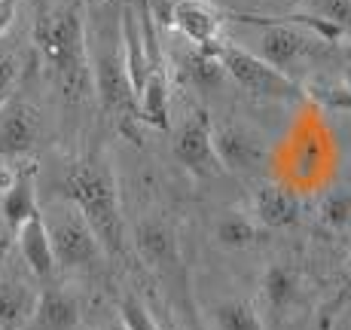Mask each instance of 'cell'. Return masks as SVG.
Segmentation results:
<instances>
[{
    "instance_id": "cell-22",
    "label": "cell",
    "mask_w": 351,
    "mask_h": 330,
    "mask_svg": "<svg viewBox=\"0 0 351 330\" xmlns=\"http://www.w3.org/2000/svg\"><path fill=\"white\" fill-rule=\"evenodd\" d=\"M211 318L217 330H263V315L247 300H220L211 309Z\"/></svg>"
},
{
    "instance_id": "cell-6",
    "label": "cell",
    "mask_w": 351,
    "mask_h": 330,
    "mask_svg": "<svg viewBox=\"0 0 351 330\" xmlns=\"http://www.w3.org/2000/svg\"><path fill=\"white\" fill-rule=\"evenodd\" d=\"M217 58L226 71V80L239 83L245 92H251L256 98H272V101H296L302 95L300 86L281 71H275L272 64H266L260 56H254L245 46H235L223 40L217 46Z\"/></svg>"
},
{
    "instance_id": "cell-32",
    "label": "cell",
    "mask_w": 351,
    "mask_h": 330,
    "mask_svg": "<svg viewBox=\"0 0 351 330\" xmlns=\"http://www.w3.org/2000/svg\"><path fill=\"white\" fill-rule=\"evenodd\" d=\"M348 52H351V49H348Z\"/></svg>"
},
{
    "instance_id": "cell-18",
    "label": "cell",
    "mask_w": 351,
    "mask_h": 330,
    "mask_svg": "<svg viewBox=\"0 0 351 330\" xmlns=\"http://www.w3.org/2000/svg\"><path fill=\"white\" fill-rule=\"evenodd\" d=\"M138 123H147L153 129H168V113H171V83L168 73L159 67H153L147 73L144 86L138 89Z\"/></svg>"
},
{
    "instance_id": "cell-3",
    "label": "cell",
    "mask_w": 351,
    "mask_h": 330,
    "mask_svg": "<svg viewBox=\"0 0 351 330\" xmlns=\"http://www.w3.org/2000/svg\"><path fill=\"white\" fill-rule=\"evenodd\" d=\"M64 196L77 205V211L92 226L98 245L104 254H123L125 245V220L123 205H119L117 178L101 159H86V163L71 165L64 178Z\"/></svg>"
},
{
    "instance_id": "cell-14",
    "label": "cell",
    "mask_w": 351,
    "mask_h": 330,
    "mask_svg": "<svg viewBox=\"0 0 351 330\" xmlns=\"http://www.w3.org/2000/svg\"><path fill=\"white\" fill-rule=\"evenodd\" d=\"M16 245H19V257H22L25 269L34 275L37 281H49L56 275V254H52V241L46 233L43 214H34L22 226L16 230Z\"/></svg>"
},
{
    "instance_id": "cell-8",
    "label": "cell",
    "mask_w": 351,
    "mask_h": 330,
    "mask_svg": "<svg viewBox=\"0 0 351 330\" xmlns=\"http://www.w3.org/2000/svg\"><path fill=\"white\" fill-rule=\"evenodd\" d=\"M211 144L220 168H229V172L239 174L260 172L263 159H266L260 134L241 123H229V119L226 123H211Z\"/></svg>"
},
{
    "instance_id": "cell-27",
    "label": "cell",
    "mask_w": 351,
    "mask_h": 330,
    "mask_svg": "<svg viewBox=\"0 0 351 330\" xmlns=\"http://www.w3.org/2000/svg\"><path fill=\"white\" fill-rule=\"evenodd\" d=\"M10 251H12V241L6 239V235H0V266L10 260Z\"/></svg>"
},
{
    "instance_id": "cell-20",
    "label": "cell",
    "mask_w": 351,
    "mask_h": 330,
    "mask_svg": "<svg viewBox=\"0 0 351 330\" xmlns=\"http://www.w3.org/2000/svg\"><path fill=\"white\" fill-rule=\"evenodd\" d=\"M260 239V224L254 220V214L245 211H223L214 220V241L229 251H245V248L256 245Z\"/></svg>"
},
{
    "instance_id": "cell-21",
    "label": "cell",
    "mask_w": 351,
    "mask_h": 330,
    "mask_svg": "<svg viewBox=\"0 0 351 330\" xmlns=\"http://www.w3.org/2000/svg\"><path fill=\"white\" fill-rule=\"evenodd\" d=\"M184 80L195 89H217L226 80V71L220 64L217 52H205L190 46V52L184 56Z\"/></svg>"
},
{
    "instance_id": "cell-23",
    "label": "cell",
    "mask_w": 351,
    "mask_h": 330,
    "mask_svg": "<svg viewBox=\"0 0 351 330\" xmlns=\"http://www.w3.org/2000/svg\"><path fill=\"white\" fill-rule=\"evenodd\" d=\"M318 220L327 230H346L351 224V190L336 187L318 202Z\"/></svg>"
},
{
    "instance_id": "cell-5",
    "label": "cell",
    "mask_w": 351,
    "mask_h": 330,
    "mask_svg": "<svg viewBox=\"0 0 351 330\" xmlns=\"http://www.w3.org/2000/svg\"><path fill=\"white\" fill-rule=\"evenodd\" d=\"M40 214H43V224H46V233H49L58 269H86L104 254L95 233H92V226L86 224V217L77 211L73 202L62 199L56 205H49L46 211L40 208Z\"/></svg>"
},
{
    "instance_id": "cell-1",
    "label": "cell",
    "mask_w": 351,
    "mask_h": 330,
    "mask_svg": "<svg viewBox=\"0 0 351 330\" xmlns=\"http://www.w3.org/2000/svg\"><path fill=\"white\" fill-rule=\"evenodd\" d=\"M34 46L64 101L80 104L95 92L86 49V10L80 0L40 6L34 19Z\"/></svg>"
},
{
    "instance_id": "cell-4",
    "label": "cell",
    "mask_w": 351,
    "mask_h": 330,
    "mask_svg": "<svg viewBox=\"0 0 351 330\" xmlns=\"http://www.w3.org/2000/svg\"><path fill=\"white\" fill-rule=\"evenodd\" d=\"M239 22L254 25L256 31V52L266 64H272L275 71H281L290 77L293 67L308 62L312 56H318L324 37H318L312 28H306L302 22L290 19V22H278V19H254V16H235Z\"/></svg>"
},
{
    "instance_id": "cell-28",
    "label": "cell",
    "mask_w": 351,
    "mask_h": 330,
    "mask_svg": "<svg viewBox=\"0 0 351 330\" xmlns=\"http://www.w3.org/2000/svg\"><path fill=\"white\" fill-rule=\"evenodd\" d=\"M98 330H125L123 321H107V325H101Z\"/></svg>"
},
{
    "instance_id": "cell-11",
    "label": "cell",
    "mask_w": 351,
    "mask_h": 330,
    "mask_svg": "<svg viewBox=\"0 0 351 330\" xmlns=\"http://www.w3.org/2000/svg\"><path fill=\"white\" fill-rule=\"evenodd\" d=\"M40 138V113L25 101L0 107V156H22Z\"/></svg>"
},
{
    "instance_id": "cell-9",
    "label": "cell",
    "mask_w": 351,
    "mask_h": 330,
    "mask_svg": "<svg viewBox=\"0 0 351 330\" xmlns=\"http://www.w3.org/2000/svg\"><path fill=\"white\" fill-rule=\"evenodd\" d=\"M223 12L211 0H174L171 25L186 37L195 49L214 52L223 43Z\"/></svg>"
},
{
    "instance_id": "cell-12",
    "label": "cell",
    "mask_w": 351,
    "mask_h": 330,
    "mask_svg": "<svg viewBox=\"0 0 351 330\" xmlns=\"http://www.w3.org/2000/svg\"><path fill=\"white\" fill-rule=\"evenodd\" d=\"M254 220L263 230H287L300 220V196L285 184L263 180L254 190Z\"/></svg>"
},
{
    "instance_id": "cell-30",
    "label": "cell",
    "mask_w": 351,
    "mask_h": 330,
    "mask_svg": "<svg viewBox=\"0 0 351 330\" xmlns=\"http://www.w3.org/2000/svg\"><path fill=\"white\" fill-rule=\"evenodd\" d=\"M159 327H162V330H184V327H178L174 321H168V318H162V321H159Z\"/></svg>"
},
{
    "instance_id": "cell-29",
    "label": "cell",
    "mask_w": 351,
    "mask_h": 330,
    "mask_svg": "<svg viewBox=\"0 0 351 330\" xmlns=\"http://www.w3.org/2000/svg\"><path fill=\"white\" fill-rule=\"evenodd\" d=\"M342 83H346V92L351 95V64L346 67V71H342Z\"/></svg>"
},
{
    "instance_id": "cell-25",
    "label": "cell",
    "mask_w": 351,
    "mask_h": 330,
    "mask_svg": "<svg viewBox=\"0 0 351 330\" xmlns=\"http://www.w3.org/2000/svg\"><path fill=\"white\" fill-rule=\"evenodd\" d=\"M19 73H22L19 56L12 49H6V46H0V107L10 101L12 89H16V83H19Z\"/></svg>"
},
{
    "instance_id": "cell-13",
    "label": "cell",
    "mask_w": 351,
    "mask_h": 330,
    "mask_svg": "<svg viewBox=\"0 0 351 330\" xmlns=\"http://www.w3.org/2000/svg\"><path fill=\"white\" fill-rule=\"evenodd\" d=\"M300 269L287 260H272L266 269H263L260 279V294H263V309H266L269 318H285V312L293 309V303L300 300Z\"/></svg>"
},
{
    "instance_id": "cell-19",
    "label": "cell",
    "mask_w": 351,
    "mask_h": 330,
    "mask_svg": "<svg viewBox=\"0 0 351 330\" xmlns=\"http://www.w3.org/2000/svg\"><path fill=\"white\" fill-rule=\"evenodd\" d=\"M0 211H3V220L12 233L25 224L28 217L40 211L37 205V184H34V172L31 168H22V172L12 174V184L3 190V199H0Z\"/></svg>"
},
{
    "instance_id": "cell-24",
    "label": "cell",
    "mask_w": 351,
    "mask_h": 330,
    "mask_svg": "<svg viewBox=\"0 0 351 330\" xmlns=\"http://www.w3.org/2000/svg\"><path fill=\"white\" fill-rule=\"evenodd\" d=\"M119 321L125 325V330H162L159 321L147 312V306L134 297H125L119 303Z\"/></svg>"
},
{
    "instance_id": "cell-10",
    "label": "cell",
    "mask_w": 351,
    "mask_h": 330,
    "mask_svg": "<svg viewBox=\"0 0 351 330\" xmlns=\"http://www.w3.org/2000/svg\"><path fill=\"white\" fill-rule=\"evenodd\" d=\"M134 251L156 272H174L180 266L178 233L165 217H144L134 226Z\"/></svg>"
},
{
    "instance_id": "cell-15",
    "label": "cell",
    "mask_w": 351,
    "mask_h": 330,
    "mask_svg": "<svg viewBox=\"0 0 351 330\" xmlns=\"http://www.w3.org/2000/svg\"><path fill=\"white\" fill-rule=\"evenodd\" d=\"M34 275H22L12 266H0V330H12L19 325H28L37 291L31 287Z\"/></svg>"
},
{
    "instance_id": "cell-31",
    "label": "cell",
    "mask_w": 351,
    "mask_h": 330,
    "mask_svg": "<svg viewBox=\"0 0 351 330\" xmlns=\"http://www.w3.org/2000/svg\"><path fill=\"white\" fill-rule=\"evenodd\" d=\"M278 3H285V6H293V3H300V0H278Z\"/></svg>"
},
{
    "instance_id": "cell-26",
    "label": "cell",
    "mask_w": 351,
    "mask_h": 330,
    "mask_svg": "<svg viewBox=\"0 0 351 330\" xmlns=\"http://www.w3.org/2000/svg\"><path fill=\"white\" fill-rule=\"evenodd\" d=\"M346 303H351V266H348L346 279H342V287H339V294H336V300L330 303V312H333V309H339V306H346Z\"/></svg>"
},
{
    "instance_id": "cell-2",
    "label": "cell",
    "mask_w": 351,
    "mask_h": 330,
    "mask_svg": "<svg viewBox=\"0 0 351 330\" xmlns=\"http://www.w3.org/2000/svg\"><path fill=\"white\" fill-rule=\"evenodd\" d=\"M92 19H86V49H89L92 89L110 117L128 129L138 123V101H134L132 77L125 64L123 43V10H113V0H89Z\"/></svg>"
},
{
    "instance_id": "cell-17",
    "label": "cell",
    "mask_w": 351,
    "mask_h": 330,
    "mask_svg": "<svg viewBox=\"0 0 351 330\" xmlns=\"http://www.w3.org/2000/svg\"><path fill=\"white\" fill-rule=\"evenodd\" d=\"M324 40H339L351 31V0H300V16H293Z\"/></svg>"
},
{
    "instance_id": "cell-16",
    "label": "cell",
    "mask_w": 351,
    "mask_h": 330,
    "mask_svg": "<svg viewBox=\"0 0 351 330\" xmlns=\"http://www.w3.org/2000/svg\"><path fill=\"white\" fill-rule=\"evenodd\" d=\"M80 325V303L71 291L58 285H46L37 294L28 330H73Z\"/></svg>"
},
{
    "instance_id": "cell-7",
    "label": "cell",
    "mask_w": 351,
    "mask_h": 330,
    "mask_svg": "<svg viewBox=\"0 0 351 330\" xmlns=\"http://www.w3.org/2000/svg\"><path fill=\"white\" fill-rule=\"evenodd\" d=\"M171 153L186 172L199 174V178H214V174L223 172L217 156H214L211 117L205 110H195L190 113V119H184V126L171 138Z\"/></svg>"
}]
</instances>
